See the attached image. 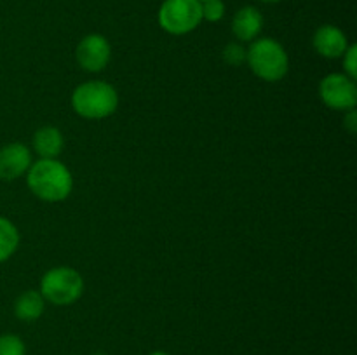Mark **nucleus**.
I'll use <instances>...</instances> for the list:
<instances>
[{
	"mask_svg": "<svg viewBox=\"0 0 357 355\" xmlns=\"http://www.w3.org/2000/svg\"><path fill=\"white\" fill-rule=\"evenodd\" d=\"M28 188L35 197L45 202L65 200L73 188V178L68 167L56 159H40L31 162L26 171Z\"/></svg>",
	"mask_w": 357,
	"mask_h": 355,
	"instance_id": "f257e3e1",
	"label": "nucleus"
},
{
	"mask_svg": "<svg viewBox=\"0 0 357 355\" xmlns=\"http://www.w3.org/2000/svg\"><path fill=\"white\" fill-rule=\"evenodd\" d=\"M72 106L84 118L110 117L119 106V94L114 86L100 80L80 84L72 94Z\"/></svg>",
	"mask_w": 357,
	"mask_h": 355,
	"instance_id": "f03ea898",
	"label": "nucleus"
},
{
	"mask_svg": "<svg viewBox=\"0 0 357 355\" xmlns=\"http://www.w3.org/2000/svg\"><path fill=\"white\" fill-rule=\"evenodd\" d=\"M246 61L251 72L265 82H278L288 73L289 59L284 47L274 38H258L248 49Z\"/></svg>",
	"mask_w": 357,
	"mask_h": 355,
	"instance_id": "7ed1b4c3",
	"label": "nucleus"
},
{
	"mask_svg": "<svg viewBox=\"0 0 357 355\" xmlns=\"http://www.w3.org/2000/svg\"><path fill=\"white\" fill-rule=\"evenodd\" d=\"M84 278L75 268L56 267L45 271L40 281V294L52 305H72L82 296Z\"/></svg>",
	"mask_w": 357,
	"mask_h": 355,
	"instance_id": "20e7f679",
	"label": "nucleus"
},
{
	"mask_svg": "<svg viewBox=\"0 0 357 355\" xmlns=\"http://www.w3.org/2000/svg\"><path fill=\"white\" fill-rule=\"evenodd\" d=\"M159 24L171 35L194 31L202 21L201 0H166L159 9Z\"/></svg>",
	"mask_w": 357,
	"mask_h": 355,
	"instance_id": "39448f33",
	"label": "nucleus"
},
{
	"mask_svg": "<svg viewBox=\"0 0 357 355\" xmlns=\"http://www.w3.org/2000/svg\"><path fill=\"white\" fill-rule=\"evenodd\" d=\"M319 94L328 108L349 111L357 104L356 80L345 73H331L321 80Z\"/></svg>",
	"mask_w": 357,
	"mask_h": 355,
	"instance_id": "423d86ee",
	"label": "nucleus"
},
{
	"mask_svg": "<svg viewBox=\"0 0 357 355\" xmlns=\"http://www.w3.org/2000/svg\"><path fill=\"white\" fill-rule=\"evenodd\" d=\"M77 61L86 72H101L107 68L112 58V47L103 35L91 33L84 37L77 45Z\"/></svg>",
	"mask_w": 357,
	"mask_h": 355,
	"instance_id": "0eeeda50",
	"label": "nucleus"
},
{
	"mask_svg": "<svg viewBox=\"0 0 357 355\" xmlns=\"http://www.w3.org/2000/svg\"><path fill=\"white\" fill-rule=\"evenodd\" d=\"M31 166V153L21 143H10L0 148V180L14 181Z\"/></svg>",
	"mask_w": 357,
	"mask_h": 355,
	"instance_id": "6e6552de",
	"label": "nucleus"
},
{
	"mask_svg": "<svg viewBox=\"0 0 357 355\" xmlns=\"http://www.w3.org/2000/svg\"><path fill=\"white\" fill-rule=\"evenodd\" d=\"M349 47L347 35L333 24H324L314 35V49L319 52L323 58L337 59L345 54Z\"/></svg>",
	"mask_w": 357,
	"mask_h": 355,
	"instance_id": "1a4fd4ad",
	"label": "nucleus"
},
{
	"mask_svg": "<svg viewBox=\"0 0 357 355\" xmlns=\"http://www.w3.org/2000/svg\"><path fill=\"white\" fill-rule=\"evenodd\" d=\"M264 28V16L257 7H243L232 19V31L241 42H251L260 35Z\"/></svg>",
	"mask_w": 357,
	"mask_h": 355,
	"instance_id": "9d476101",
	"label": "nucleus"
},
{
	"mask_svg": "<svg viewBox=\"0 0 357 355\" xmlns=\"http://www.w3.org/2000/svg\"><path fill=\"white\" fill-rule=\"evenodd\" d=\"M33 150L40 159H56L63 150V134L59 129L42 127L33 134Z\"/></svg>",
	"mask_w": 357,
	"mask_h": 355,
	"instance_id": "9b49d317",
	"label": "nucleus"
},
{
	"mask_svg": "<svg viewBox=\"0 0 357 355\" xmlns=\"http://www.w3.org/2000/svg\"><path fill=\"white\" fill-rule=\"evenodd\" d=\"M44 306L45 299L40 294V291L30 289V291H24L23 294L17 296V299L14 301V313L20 320L33 322L44 313Z\"/></svg>",
	"mask_w": 357,
	"mask_h": 355,
	"instance_id": "f8f14e48",
	"label": "nucleus"
},
{
	"mask_svg": "<svg viewBox=\"0 0 357 355\" xmlns=\"http://www.w3.org/2000/svg\"><path fill=\"white\" fill-rule=\"evenodd\" d=\"M20 246V232L13 221L0 216V263L9 260Z\"/></svg>",
	"mask_w": 357,
	"mask_h": 355,
	"instance_id": "ddd939ff",
	"label": "nucleus"
},
{
	"mask_svg": "<svg viewBox=\"0 0 357 355\" xmlns=\"http://www.w3.org/2000/svg\"><path fill=\"white\" fill-rule=\"evenodd\" d=\"M0 355H26V347L16 334H2L0 336Z\"/></svg>",
	"mask_w": 357,
	"mask_h": 355,
	"instance_id": "4468645a",
	"label": "nucleus"
},
{
	"mask_svg": "<svg viewBox=\"0 0 357 355\" xmlns=\"http://www.w3.org/2000/svg\"><path fill=\"white\" fill-rule=\"evenodd\" d=\"M202 7V19L209 23H216L225 16V3L223 0H204L201 2Z\"/></svg>",
	"mask_w": 357,
	"mask_h": 355,
	"instance_id": "2eb2a0df",
	"label": "nucleus"
},
{
	"mask_svg": "<svg viewBox=\"0 0 357 355\" xmlns=\"http://www.w3.org/2000/svg\"><path fill=\"white\" fill-rule=\"evenodd\" d=\"M246 54H248L246 49H244L241 44H237V42H230V44H227L225 49H223V59H225L227 65L230 66L244 65V61H246Z\"/></svg>",
	"mask_w": 357,
	"mask_h": 355,
	"instance_id": "dca6fc26",
	"label": "nucleus"
},
{
	"mask_svg": "<svg viewBox=\"0 0 357 355\" xmlns=\"http://www.w3.org/2000/svg\"><path fill=\"white\" fill-rule=\"evenodd\" d=\"M344 58V70H345V75L351 77V79L356 80L357 77V47L354 44L349 45L345 54L342 56Z\"/></svg>",
	"mask_w": 357,
	"mask_h": 355,
	"instance_id": "f3484780",
	"label": "nucleus"
},
{
	"mask_svg": "<svg viewBox=\"0 0 357 355\" xmlns=\"http://www.w3.org/2000/svg\"><path fill=\"white\" fill-rule=\"evenodd\" d=\"M345 129H347L351 134H356L357 132V113H356V108H352V110L347 111V115H345V122H344Z\"/></svg>",
	"mask_w": 357,
	"mask_h": 355,
	"instance_id": "a211bd4d",
	"label": "nucleus"
},
{
	"mask_svg": "<svg viewBox=\"0 0 357 355\" xmlns=\"http://www.w3.org/2000/svg\"><path fill=\"white\" fill-rule=\"evenodd\" d=\"M150 355H169V354H167V352H162V350H155V352H152Z\"/></svg>",
	"mask_w": 357,
	"mask_h": 355,
	"instance_id": "6ab92c4d",
	"label": "nucleus"
},
{
	"mask_svg": "<svg viewBox=\"0 0 357 355\" xmlns=\"http://www.w3.org/2000/svg\"><path fill=\"white\" fill-rule=\"evenodd\" d=\"M260 2H265V3H275V2H281V0H260Z\"/></svg>",
	"mask_w": 357,
	"mask_h": 355,
	"instance_id": "aec40b11",
	"label": "nucleus"
},
{
	"mask_svg": "<svg viewBox=\"0 0 357 355\" xmlns=\"http://www.w3.org/2000/svg\"><path fill=\"white\" fill-rule=\"evenodd\" d=\"M93 355H105V354H101V352H96V354H93Z\"/></svg>",
	"mask_w": 357,
	"mask_h": 355,
	"instance_id": "412c9836",
	"label": "nucleus"
},
{
	"mask_svg": "<svg viewBox=\"0 0 357 355\" xmlns=\"http://www.w3.org/2000/svg\"><path fill=\"white\" fill-rule=\"evenodd\" d=\"M201 2H204V0H201Z\"/></svg>",
	"mask_w": 357,
	"mask_h": 355,
	"instance_id": "4be33fe9",
	"label": "nucleus"
}]
</instances>
